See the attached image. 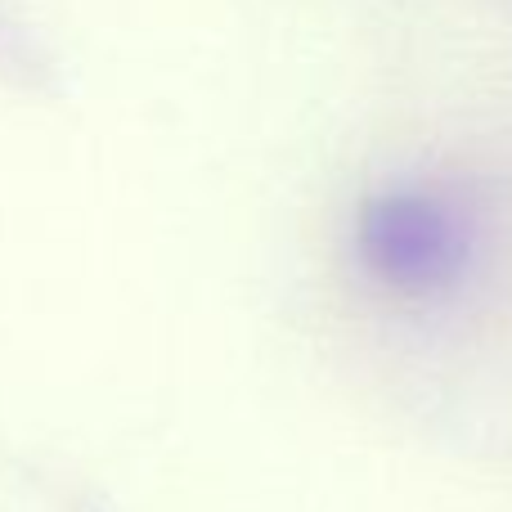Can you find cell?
<instances>
[{
  "label": "cell",
  "instance_id": "1",
  "mask_svg": "<svg viewBox=\"0 0 512 512\" xmlns=\"http://www.w3.org/2000/svg\"><path fill=\"white\" fill-rule=\"evenodd\" d=\"M360 256L400 292L450 288L472 261V225L427 189H387L360 212Z\"/></svg>",
  "mask_w": 512,
  "mask_h": 512
}]
</instances>
